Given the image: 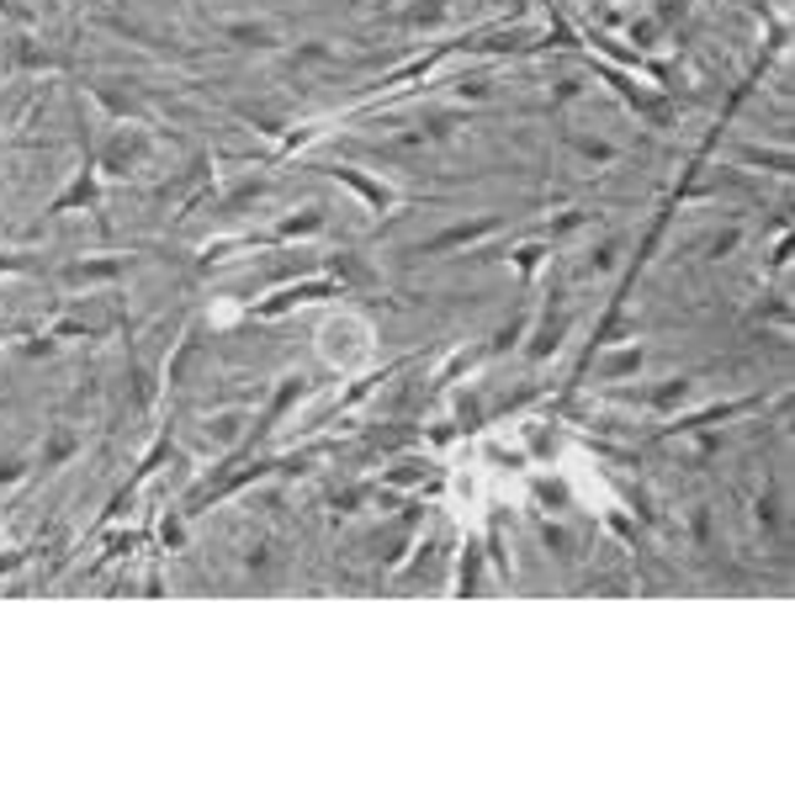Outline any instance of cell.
<instances>
[{"label": "cell", "instance_id": "3", "mask_svg": "<svg viewBox=\"0 0 795 795\" xmlns=\"http://www.w3.org/2000/svg\"><path fill=\"white\" fill-rule=\"evenodd\" d=\"M335 175H339V181H345V186H356V192H361L366 202H371V207H387V202H393V196H387V186H377V181H366L361 170H350V165H335Z\"/></svg>", "mask_w": 795, "mask_h": 795}, {"label": "cell", "instance_id": "2", "mask_svg": "<svg viewBox=\"0 0 795 795\" xmlns=\"http://www.w3.org/2000/svg\"><path fill=\"white\" fill-rule=\"evenodd\" d=\"M144 154H149L144 133H118V139L106 144V154H101V165H106V170H128V165H139Z\"/></svg>", "mask_w": 795, "mask_h": 795}, {"label": "cell", "instance_id": "1", "mask_svg": "<svg viewBox=\"0 0 795 795\" xmlns=\"http://www.w3.org/2000/svg\"><path fill=\"white\" fill-rule=\"evenodd\" d=\"M318 350L324 361L339 366V371H361L371 361V324L361 314H335L324 329H318Z\"/></svg>", "mask_w": 795, "mask_h": 795}]
</instances>
